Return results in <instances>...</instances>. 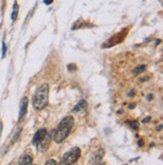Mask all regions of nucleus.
<instances>
[{
  "mask_svg": "<svg viewBox=\"0 0 163 165\" xmlns=\"http://www.w3.org/2000/svg\"><path fill=\"white\" fill-rule=\"evenodd\" d=\"M100 165H106V164H105V163H101Z\"/></svg>",
  "mask_w": 163,
  "mask_h": 165,
  "instance_id": "18",
  "label": "nucleus"
},
{
  "mask_svg": "<svg viewBox=\"0 0 163 165\" xmlns=\"http://www.w3.org/2000/svg\"><path fill=\"white\" fill-rule=\"evenodd\" d=\"M27 107H28V98L24 97L20 102V110H19V118L18 119L21 120L24 118V116L27 113Z\"/></svg>",
  "mask_w": 163,
  "mask_h": 165,
  "instance_id": "5",
  "label": "nucleus"
},
{
  "mask_svg": "<svg viewBox=\"0 0 163 165\" xmlns=\"http://www.w3.org/2000/svg\"><path fill=\"white\" fill-rule=\"evenodd\" d=\"M148 121H150V117L145 118V119L143 120V123H146V122H148Z\"/></svg>",
  "mask_w": 163,
  "mask_h": 165,
  "instance_id": "17",
  "label": "nucleus"
},
{
  "mask_svg": "<svg viewBox=\"0 0 163 165\" xmlns=\"http://www.w3.org/2000/svg\"><path fill=\"white\" fill-rule=\"evenodd\" d=\"M2 130H3V124H2V122H0V137L2 134Z\"/></svg>",
  "mask_w": 163,
  "mask_h": 165,
  "instance_id": "16",
  "label": "nucleus"
},
{
  "mask_svg": "<svg viewBox=\"0 0 163 165\" xmlns=\"http://www.w3.org/2000/svg\"><path fill=\"white\" fill-rule=\"evenodd\" d=\"M46 136V129L44 128H41L39 129V131H37L36 133L34 134V136H33V139H32V143L34 145H39V143L41 142L42 140H43V138Z\"/></svg>",
  "mask_w": 163,
  "mask_h": 165,
  "instance_id": "4",
  "label": "nucleus"
},
{
  "mask_svg": "<svg viewBox=\"0 0 163 165\" xmlns=\"http://www.w3.org/2000/svg\"><path fill=\"white\" fill-rule=\"evenodd\" d=\"M104 149H99L97 152H95V154H93V156L91 157V163L92 164H98L101 162L102 158L104 157Z\"/></svg>",
  "mask_w": 163,
  "mask_h": 165,
  "instance_id": "6",
  "label": "nucleus"
},
{
  "mask_svg": "<svg viewBox=\"0 0 163 165\" xmlns=\"http://www.w3.org/2000/svg\"><path fill=\"white\" fill-rule=\"evenodd\" d=\"M128 125L130 126L131 129H133V130H138L139 129V124L137 121H130V122H128Z\"/></svg>",
  "mask_w": 163,
  "mask_h": 165,
  "instance_id": "11",
  "label": "nucleus"
},
{
  "mask_svg": "<svg viewBox=\"0 0 163 165\" xmlns=\"http://www.w3.org/2000/svg\"><path fill=\"white\" fill-rule=\"evenodd\" d=\"M52 2H54V0H43V3L46 4V5H50Z\"/></svg>",
  "mask_w": 163,
  "mask_h": 165,
  "instance_id": "15",
  "label": "nucleus"
},
{
  "mask_svg": "<svg viewBox=\"0 0 163 165\" xmlns=\"http://www.w3.org/2000/svg\"><path fill=\"white\" fill-rule=\"evenodd\" d=\"M45 165H58V163H56V160H54V159H50V160H47V161H46Z\"/></svg>",
  "mask_w": 163,
  "mask_h": 165,
  "instance_id": "13",
  "label": "nucleus"
},
{
  "mask_svg": "<svg viewBox=\"0 0 163 165\" xmlns=\"http://www.w3.org/2000/svg\"><path fill=\"white\" fill-rule=\"evenodd\" d=\"M18 11H19V6H18L17 2H14L13 4V8H12V13H11V19L12 21H15L17 19V16H18Z\"/></svg>",
  "mask_w": 163,
  "mask_h": 165,
  "instance_id": "8",
  "label": "nucleus"
},
{
  "mask_svg": "<svg viewBox=\"0 0 163 165\" xmlns=\"http://www.w3.org/2000/svg\"><path fill=\"white\" fill-rule=\"evenodd\" d=\"M80 156H81V149L79 147H75L63 156L58 165H73L78 161Z\"/></svg>",
  "mask_w": 163,
  "mask_h": 165,
  "instance_id": "3",
  "label": "nucleus"
},
{
  "mask_svg": "<svg viewBox=\"0 0 163 165\" xmlns=\"http://www.w3.org/2000/svg\"><path fill=\"white\" fill-rule=\"evenodd\" d=\"M69 71H76L77 67H76L75 65H69Z\"/></svg>",
  "mask_w": 163,
  "mask_h": 165,
  "instance_id": "14",
  "label": "nucleus"
},
{
  "mask_svg": "<svg viewBox=\"0 0 163 165\" xmlns=\"http://www.w3.org/2000/svg\"><path fill=\"white\" fill-rule=\"evenodd\" d=\"M19 165H32V158L29 155H24L20 159Z\"/></svg>",
  "mask_w": 163,
  "mask_h": 165,
  "instance_id": "9",
  "label": "nucleus"
},
{
  "mask_svg": "<svg viewBox=\"0 0 163 165\" xmlns=\"http://www.w3.org/2000/svg\"><path fill=\"white\" fill-rule=\"evenodd\" d=\"M6 52H7V47H6V44H5V41H2V58H5L6 56Z\"/></svg>",
  "mask_w": 163,
  "mask_h": 165,
  "instance_id": "12",
  "label": "nucleus"
},
{
  "mask_svg": "<svg viewBox=\"0 0 163 165\" xmlns=\"http://www.w3.org/2000/svg\"><path fill=\"white\" fill-rule=\"evenodd\" d=\"M48 94H50V88L47 84H42L37 88L32 99V105L34 109L42 110L47 106Z\"/></svg>",
  "mask_w": 163,
  "mask_h": 165,
  "instance_id": "2",
  "label": "nucleus"
},
{
  "mask_svg": "<svg viewBox=\"0 0 163 165\" xmlns=\"http://www.w3.org/2000/svg\"><path fill=\"white\" fill-rule=\"evenodd\" d=\"M145 69H146V65H138V67H135L134 71H133V73H134V75H139V74L143 73Z\"/></svg>",
  "mask_w": 163,
  "mask_h": 165,
  "instance_id": "10",
  "label": "nucleus"
},
{
  "mask_svg": "<svg viewBox=\"0 0 163 165\" xmlns=\"http://www.w3.org/2000/svg\"><path fill=\"white\" fill-rule=\"evenodd\" d=\"M74 123H75V120H74V118L72 116H67V117L63 118L61 120L58 129H56L54 138L56 143H61L63 141H65L67 139L72 128H73Z\"/></svg>",
  "mask_w": 163,
  "mask_h": 165,
  "instance_id": "1",
  "label": "nucleus"
},
{
  "mask_svg": "<svg viewBox=\"0 0 163 165\" xmlns=\"http://www.w3.org/2000/svg\"><path fill=\"white\" fill-rule=\"evenodd\" d=\"M87 106H88V103H87L86 100H81L79 103L76 105V107L74 108L73 111L74 112H80V111H83V110H85L87 108Z\"/></svg>",
  "mask_w": 163,
  "mask_h": 165,
  "instance_id": "7",
  "label": "nucleus"
}]
</instances>
